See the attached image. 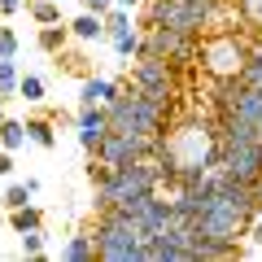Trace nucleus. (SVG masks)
Returning <instances> with one entry per match:
<instances>
[{
	"instance_id": "obj_1",
	"label": "nucleus",
	"mask_w": 262,
	"mask_h": 262,
	"mask_svg": "<svg viewBox=\"0 0 262 262\" xmlns=\"http://www.w3.org/2000/svg\"><path fill=\"white\" fill-rule=\"evenodd\" d=\"M158 188H162L158 158H136V162H122V166H110V175L92 184V214L114 210V206H131V201H140Z\"/></svg>"
},
{
	"instance_id": "obj_2",
	"label": "nucleus",
	"mask_w": 262,
	"mask_h": 262,
	"mask_svg": "<svg viewBox=\"0 0 262 262\" xmlns=\"http://www.w3.org/2000/svg\"><path fill=\"white\" fill-rule=\"evenodd\" d=\"M105 114H110V131H131V136H149V140L166 136L170 127V114L162 105H153L149 96H140L131 83L118 88V96L105 105Z\"/></svg>"
},
{
	"instance_id": "obj_3",
	"label": "nucleus",
	"mask_w": 262,
	"mask_h": 262,
	"mask_svg": "<svg viewBox=\"0 0 262 262\" xmlns=\"http://www.w3.org/2000/svg\"><path fill=\"white\" fill-rule=\"evenodd\" d=\"M88 232H92V245H96L101 262H140L144 241H140V227H136V219L127 210H118V206L101 210Z\"/></svg>"
},
{
	"instance_id": "obj_4",
	"label": "nucleus",
	"mask_w": 262,
	"mask_h": 262,
	"mask_svg": "<svg viewBox=\"0 0 262 262\" xmlns=\"http://www.w3.org/2000/svg\"><path fill=\"white\" fill-rule=\"evenodd\" d=\"M131 79L127 83L136 88L140 96H149L153 105H162V110H175V96H179V66L170 61V57H158V53H136L131 57Z\"/></svg>"
},
{
	"instance_id": "obj_5",
	"label": "nucleus",
	"mask_w": 262,
	"mask_h": 262,
	"mask_svg": "<svg viewBox=\"0 0 262 262\" xmlns=\"http://www.w3.org/2000/svg\"><path fill=\"white\" fill-rule=\"evenodd\" d=\"M253 35L245 31H206L201 35V70L210 79H236L245 57H249Z\"/></svg>"
},
{
	"instance_id": "obj_6",
	"label": "nucleus",
	"mask_w": 262,
	"mask_h": 262,
	"mask_svg": "<svg viewBox=\"0 0 262 262\" xmlns=\"http://www.w3.org/2000/svg\"><path fill=\"white\" fill-rule=\"evenodd\" d=\"M140 53L170 57L184 70V66L201 61V35H188V31H175V27H144L140 31Z\"/></svg>"
},
{
	"instance_id": "obj_7",
	"label": "nucleus",
	"mask_w": 262,
	"mask_h": 262,
	"mask_svg": "<svg viewBox=\"0 0 262 262\" xmlns=\"http://www.w3.org/2000/svg\"><path fill=\"white\" fill-rule=\"evenodd\" d=\"M122 79H110V75H88L79 83V105H110L118 96Z\"/></svg>"
},
{
	"instance_id": "obj_8",
	"label": "nucleus",
	"mask_w": 262,
	"mask_h": 262,
	"mask_svg": "<svg viewBox=\"0 0 262 262\" xmlns=\"http://www.w3.org/2000/svg\"><path fill=\"white\" fill-rule=\"evenodd\" d=\"M66 27H70V39H83V44H92V39H105V13L83 9L75 22H66Z\"/></svg>"
},
{
	"instance_id": "obj_9",
	"label": "nucleus",
	"mask_w": 262,
	"mask_h": 262,
	"mask_svg": "<svg viewBox=\"0 0 262 262\" xmlns=\"http://www.w3.org/2000/svg\"><path fill=\"white\" fill-rule=\"evenodd\" d=\"M61 258H66V262H96V245H92V232H88V227H83V232H75L70 241L61 245Z\"/></svg>"
},
{
	"instance_id": "obj_10",
	"label": "nucleus",
	"mask_w": 262,
	"mask_h": 262,
	"mask_svg": "<svg viewBox=\"0 0 262 262\" xmlns=\"http://www.w3.org/2000/svg\"><path fill=\"white\" fill-rule=\"evenodd\" d=\"M35 44L44 48L48 57H57V53H61L66 44H70V27H66V22H48V27H39V35H35Z\"/></svg>"
},
{
	"instance_id": "obj_11",
	"label": "nucleus",
	"mask_w": 262,
	"mask_h": 262,
	"mask_svg": "<svg viewBox=\"0 0 262 262\" xmlns=\"http://www.w3.org/2000/svg\"><path fill=\"white\" fill-rule=\"evenodd\" d=\"M22 122H27V144H39V149H53L57 144L53 118H22Z\"/></svg>"
},
{
	"instance_id": "obj_12",
	"label": "nucleus",
	"mask_w": 262,
	"mask_h": 262,
	"mask_svg": "<svg viewBox=\"0 0 262 262\" xmlns=\"http://www.w3.org/2000/svg\"><path fill=\"white\" fill-rule=\"evenodd\" d=\"M18 249H22V258H44V253H48V232H44V223L18 232Z\"/></svg>"
},
{
	"instance_id": "obj_13",
	"label": "nucleus",
	"mask_w": 262,
	"mask_h": 262,
	"mask_svg": "<svg viewBox=\"0 0 262 262\" xmlns=\"http://www.w3.org/2000/svg\"><path fill=\"white\" fill-rule=\"evenodd\" d=\"M22 144H27V122H22V118H5V122H0V149L18 153Z\"/></svg>"
},
{
	"instance_id": "obj_14",
	"label": "nucleus",
	"mask_w": 262,
	"mask_h": 262,
	"mask_svg": "<svg viewBox=\"0 0 262 262\" xmlns=\"http://www.w3.org/2000/svg\"><path fill=\"white\" fill-rule=\"evenodd\" d=\"M236 79H241L245 88H258V92H262V48L258 44H249V57H245V66H241V75H236Z\"/></svg>"
},
{
	"instance_id": "obj_15",
	"label": "nucleus",
	"mask_w": 262,
	"mask_h": 262,
	"mask_svg": "<svg viewBox=\"0 0 262 262\" xmlns=\"http://www.w3.org/2000/svg\"><path fill=\"white\" fill-rule=\"evenodd\" d=\"M110 44H114V53H118V61L127 66L131 57L140 53V31H136V27H127V31H118V35H110Z\"/></svg>"
},
{
	"instance_id": "obj_16",
	"label": "nucleus",
	"mask_w": 262,
	"mask_h": 262,
	"mask_svg": "<svg viewBox=\"0 0 262 262\" xmlns=\"http://www.w3.org/2000/svg\"><path fill=\"white\" fill-rule=\"evenodd\" d=\"M39 223H44V210H39L35 201H27V206L9 210V227H13V232H27V227H39Z\"/></svg>"
},
{
	"instance_id": "obj_17",
	"label": "nucleus",
	"mask_w": 262,
	"mask_h": 262,
	"mask_svg": "<svg viewBox=\"0 0 262 262\" xmlns=\"http://www.w3.org/2000/svg\"><path fill=\"white\" fill-rule=\"evenodd\" d=\"M27 13L39 22V27H48V22H61V5H57V0H27Z\"/></svg>"
},
{
	"instance_id": "obj_18",
	"label": "nucleus",
	"mask_w": 262,
	"mask_h": 262,
	"mask_svg": "<svg viewBox=\"0 0 262 262\" xmlns=\"http://www.w3.org/2000/svg\"><path fill=\"white\" fill-rule=\"evenodd\" d=\"M18 79H22V70H18V57H13V61H0V101L18 96Z\"/></svg>"
},
{
	"instance_id": "obj_19",
	"label": "nucleus",
	"mask_w": 262,
	"mask_h": 262,
	"mask_svg": "<svg viewBox=\"0 0 262 262\" xmlns=\"http://www.w3.org/2000/svg\"><path fill=\"white\" fill-rule=\"evenodd\" d=\"M57 66H61V70H70V75H79V79L92 75V70H88V57H83V53H70V48H61V53H57Z\"/></svg>"
},
{
	"instance_id": "obj_20",
	"label": "nucleus",
	"mask_w": 262,
	"mask_h": 262,
	"mask_svg": "<svg viewBox=\"0 0 262 262\" xmlns=\"http://www.w3.org/2000/svg\"><path fill=\"white\" fill-rule=\"evenodd\" d=\"M18 96H22V101H31V105L44 101V79H39V75H22L18 79Z\"/></svg>"
},
{
	"instance_id": "obj_21",
	"label": "nucleus",
	"mask_w": 262,
	"mask_h": 262,
	"mask_svg": "<svg viewBox=\"0 0 262 262\" xmlns=\"http://www.w3.org/2000/svg\"><path fill=\"white\" fill-rule=\"evenodd\" d=\"M236 18L245 27H262V0H236Z\"/></svg>"
},
{
	"instance_id": "obj_22",
	"label": "nucleus",
	"mask_w": 262,
	"mask_h": 262,
	"mask_svg": "<svg viewBox=\"0 0 262 262\" xmlns=\"http://www.w3.org/2000/svg\"><path fill=\"white\" fill-rule=\"evenodd\" d=\"M127 27H131V9H118V5H114V9L105 13V39L118 35V31H127Z\"/></svg>"
},
{
	"instance_id": "obj_23",
	"label": "nucleus",
	"mask_w": 262,
	"mask_h": 262,
	"mask_svg": "<svg viewBox=\"0 0 262 262\" xmlns=\"http://www.w3.org/2000/svg\"><path fill=\"white\" fill-rule=\"evenodd\" d=\"M18 48H22L18 31H13V27H0V61H13V57H18Z\"/></svg>"
},
{
	"instance_id": "obj_24",
	"label": "nucleus",
	"mask_w": 262,
	"mask_h": 262,
	"mask_svg": "<svg viewBox=\"0 0 262 262\" xmlns=\"http://www.w3.org/2000/svg\"><path fill=\"white\" fill-rule=\"evenodd\" d=\"M27 201H31L27 184H9V188H5V196H0V206H5V210H18V206H27Z\"/></svg>"
},
{
	"instance_id": "obj_25",
	"label": "nucleus",
	"mask_w": 262,
	"mask_h": 262,
	"mask_svg": "<svg viewBox=\"0 0 262 262\" xmlns=\"http://www.w3.org/2000/svg\"><path fill=\"white\" fill-rule=\"evenodd\" d=\"M101 140H105V131H101V127H79V149H83L88 158L101 149Z\"/></svg>"
},
{
	"instance_id": "obj_26",
	"label": "nucleus",
	"mask_w": 262,
	"mask_h": 262,
	"mask_svg": "<svg viewBox=\"0 0 262 262\" xmlns=\"http://www.w3.org/2000/svg\"><path fill=\"white\" fill-rule=\"evenodd\" d=\"M245 241H249V245H253V249H258V253H262V210H258V214H253V219H249V227H245Z\"/></svg>"
},
{
	"instance_id": "obj_27",
	"label": "nucleus",
	"mask_w": 262,
	"mask_h": 262,
	"mask_svg": "<svg viewBox=\"0 0 262 262\" xmlns=\"http://www.w3.org/2000/svg\"><path fill=\"white\" fill-rule=\"evenodd\" d=\"M22 5H27V0H0V18H13V13H22Z\"/></svg>"
},
{
	"instance_id": "obj_28",
	"label": "nucleus",
	"mask_w": 262,
	"mask_h": 262,
	"mask_svg": "<svg viewBox=\"0 0 262 262\" xmlns=\"http://www.w3.org/2000/svg\"><path fill=\"white\" fill-rule=\"evenodd\" d=\"M9 175H13V153L0 149V179H9Z\"/></svg>"
},
{
	"instance_id": "obj_29",
	"label": "nucleus",
	"mask_w": 262,
	"mask_h": 262,
	"mask_svg": "<svg viewBox=\"0 0 262 262\" xmlns=\"http://www.w3.org/2000/svg\"><path fill=\"white\" fill-rule=\"evenodd\" d=\"M83 9H92V13H110V9H114V0H83Z\"/></svg>"
},
{
	"instance_id": "obj_30",
	"label": "nucleus",
	"mask_w": 262,
	"mask_h": 262,
	"mask_svg": "<svg viewBox=\"0 0 262 262\" xmlns=\"http://www.w3.org/2000/svg\"><path fill=\"white\" fill-rule=\"evenodd\" d=\"M114 5H118V9H140L144 0H114Z\"/></svg>"
},
{
	"instance_id": "obj_31",
	"label": "nucleus",
	"mask_w": 262,
	"mask_h": 262,
	"mask_svg": "<svg viewBox=\"0 0 262 262\" xmlns=\"http://www.w3.org/2000/svg\"><path fill=\"white\" fill-rule=\"evenodd\" d=\"M249 35H253V44L262 48V27H249Z\"/></svg>"
},
{
	"instance_id": "obj_32",
	"label": "nucleus",
	"mask_w": 262,
	"mask_h": 262,
	"mask_svg": "<svg viewBox=\"0 0 262 262\" xmlns=\"http://www.w3.org/2000/svg\"><path fill=\"white\" fill-rule=\"evenodd\" d=\"M5 118H9V114H5V101H0V122H5Z\"/></svg>"
},
{
	"instance_id": "obj_33",
	"label": "nucleus",
	"mask_w": 262,
	"mask_h": 262,
	"mask_svg": "<svg viewBox=\"0 0 262 262\" xmlns=\"http://www.w3.org/2000/svg\"><path fill=\"white\" fill-rule=\"evenodd\" d=\"M258 196H262V179H258Z\"/></svg>"
},
{
	"instance_id": "obj_34",
	"label": "nucleus",
	"mask_w": 262,
	"mask_h": 262,
	"mask_svg": "<svg viewBox=\"0 0 262 262\" xmlns=\"http://www.w3.org/2000/svg\"><path fill=\"white\" fill-rule=\"evenodd\" d=\"M258 131H262V122H258Z\"/></svg>"
},
{
	"instance_id": "obj_35",
	"label": "nucleus",
	"mask_w": 262,
	"mask_h": 262,
	"mask_svg": "<svg viewBox=\"0 0 262 262\" xmlns=\"http://www.w3.org/2000/svg\"><path fill=\"white\" fill-rule=\"evenodd\" d=\"M57 5H61V0H57Z\"/></svg>"
}]
</instances>
